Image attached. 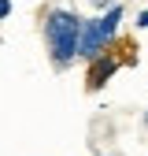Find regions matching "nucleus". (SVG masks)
Segmentation results:
<instances>
[{
    "label": "nucleus",
    "instance_id": "obj_1",
    "mask_svg": "<svg viewBox=\"0 0 148 156\" xmlns=\"http://www.w3.org/2000/svg\"><path fill=\"white\" fill-rule=\"evenodd\" d=\"M78 34H82V19L70 8H52L45 11V41L52 48V63L56 67H70L78 56Z\"/></svg>",
    "mask_w": 148,
    "mask_h": 156
},
{
    "label": "nucleus",
    "instance_id": "obj_2",
    "mask_svg": "<svg viewBox=\"0 0 148 156\" xmlns=\"http://www.w3.org/2000/svg\"><path fill=\"white\" fill-rule=\"evenodd\" d=\"M89 63H92V67H89V89H100L107 78L119 71L122 60H119V56H111V52H104V56H96V60H89Z\"/></svg>",
    "mask_w": 148,
    "mask_h": 156
},
{
    "label": "nucleus",
    "instance_id": "obj_3",
    "mask_svg": "<svg viewBox=\"0 0 148 156\" xmlns=\"http://www.w3.org/2000/svg\"><path fill=\"white\" fill-rule=\"evenodd\" d=\"M8 11H11V0H0V19H8Z\"/></svg>",
    "mask_w": 148,
    "mask_h": 156
},
{
    "label": "nucleus",
    "instance_id": "obj_4",
    "mask_svg": "<svg viewBox=\"0 0 148 156\" xmlns=\"http://www.w3.org/2000/svg\"><path fill=\"white\" fill-rule=\"evenodd\" d=\"M104 4H107V8H115V0H92V8H104Z\"/></svg>",
    "mask_w": 148,
    "mask_h": 156
},
{
    "label": "nucleus",
    "instance_id": "obj_5",
    "mask_svg": "<svg viewBox=\"0 0 148 156\" xmlns=\"http://www.w3.org/2000/svg\"><path fill=\"white\" fill-rule=\"evenodd\" d=\"M137 26H148V11H141V15H137Z\"/></svg>",
    "mask_w": 148,
    "mask_h": 156
},
{
    "label": "nucleus",
    "instance_id": "obj_6",
    "mask_svg": "<svg viewBox=\"0 0 148 156\" xmlns=\"http://www.w3.org/2000/svg\"><path fill=\"white\" fill-rule=\"evenodd\" d=\"M144 126H148V115H144Z\"/></svg>",
    "mask_w": 148,
    "mask_h": 156
}]
</instances>
